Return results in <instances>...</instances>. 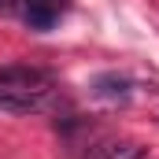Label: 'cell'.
<instances>
[{
    "instance_id": "2",
    "label": "cell",
    "mask_w": 159,
    "mask_h": 159,
    "mask_svg": "<svg viewBox=\"0 0 159 159\" xmlns=\"http://www.w3.org/2000/svg\"><path fill=\"white\" fill-rule=\"evenodd\" d=\"M48 81H52V74L41 70V67H26V63L0 67V85L4 89H37V93H44Z\"/></svg>"
},
{
    "instance_id": "5",
    "label": "cell",
    "mask_w": 159,
    "mask_h": 159,
    "mask_svg": "<svg viewBox=\"0 0 159 159\" xmlns=\"http://www.w3.org/2000/svg\"><path fill=\"white\" fill-rule=\"evenodd\" d=\"M19 11V0H0V15H15Z\"/></svg>"
},
{
    "instance_id": "3",
    "label": "cell",
    "mask_w": 159,
    "mask_h": 159,
    "mask_svg": "<svg viewBox=\"0 0 159 159\" xmlns=\"http://www.w3.org/2000/svg\"><path fill=\"white\" fill-rule=\"evenodd\" d=\"M148 148H141L137 141H96L89 144L85 159H144Z\"/></svg>"
},
{
    "instance_id": "4",
    "label": "cell",
    "mask_w": 159,
    "mask_h": 159,
    "mask_svg": "<svg viewBox=\"0 0 159 159\" xmlns=\"http://www.w3.org/2000/svg\"><path fill=\"white\" fill-rule=\"evenodd\" d=\"M93 93H96V96H104V100H129V93H133V81L126 78V74L107 70V74H100V78L93 81Z\"/></svg>"
},
{
    "instance_id": "1",
    "label": "cell",
    "mask_w": 159,
    "mask_h": 159,
    "mask_svg": "<svg viewBox=\"0 0 159 159\" xmlns=\"http://www.w3.org/2000/svg\"><path fill=\"white\" fill-rule=\"evenodd\" d=\"M67 7L70 0H19V15L30 30H52Z\"/></svg>"
}]
</instances>
